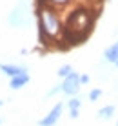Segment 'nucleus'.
I'll list each match as a JSON object with an SVG mask.
<instances>
[{"mask_svg": "<svg viewBox=\"0 0 118 126\" xmlns=\"http://www.w3.org/2000/svg\"><path fill=\"white\" fill-rule=\"evenodd\" d=\"M2 106H6V101H4V99H0V108Z\"/></svg>", "mask_w": 118, "mask_h": 126, "instance_id": "obj_17", "label": "nucleus"}, {"mask_svg": "<svg viewBox=\"0 0 118 126\" xmlns=\"http://www.w3.org/2000/svg\"><path fill=\"white\" fill-rule=\"evenodd\" d=\"M69 117H71L73 121L78 119V117H80V108H71V110H69Z\"/></svg>", "mask_w": 118, "mask_h": 126, "instance_id": "obj_15", "label": "nucleus"}, {"mask_svg": "<svg viewBox=\"0 0 118 126\" xmlns=\"http://www.w3.org/2000/svg\"><path fill=\"white\" fill-rule=\"evenodd\" d=\"M0 124H2V117H0Z\"/></svg>", "mask_w": 118, "mask_h": 126, "instance_id": "obj_19", "label": "nucleus"}, {"mask_svg": "<svg viewBox=\"0 0 118 126\" xmlns=\"http://www.w3.org/2000/svg\"><path fill=\"white\" fill-rule=\"evenodd\" d=\"M115 111H116V106L115 104H107V106H102L98 110V113H96V117L100 121H109L113 115H115Z\"/></svg>", "mask_w": 118, "mask_h": 126, "instance_id": "obj_9", "label": "nucleus"}, {"mask_svg": "<svg viewBox=\"0 0 118 126\" xmlns=\"http://www.w3.org/2000/svg\"><path fill=\"white\" fill-rule=\"evenodd\" d=\"M58 93H62V86L56 84V86H53V88L46 93V99H51V97H55V95H58Z\"/></svg>", "mask_w": 118, "mask_h": 126, "instance_id": "obj_14", "label": "nucleus"}, {"mask_svg": "<svg viewBox=\"0 0 118 126\" xmlns=\"http://www.w3.org/2000/svg\"><path fill=\"white\" fill-rule=\"evenodd\" d=\"M102 95H104L102 88H93V90H91V92H89V95H87V99H89L91 102H96L98 99L102 97Z\"/></svg>", "mask_w": 118, "mask_h": 126, "instance_id": "obj_12", "label": "nucleus"}, {"mask_svg": "<svg viewBox=\"0 0 118 126\" xmlns=\"http://www.w3.org/2000/svg\"><path fill=\"white\" fill-rule=\"evenodd\" d=\"M62 113H64V104H62V102H56L55 106L51 108V110L47 111V113L44 115L36 124H38V126H55V124L60 121Z\"/></svg>", "mask_w": 118, "mask_h": 126, "instance_id": "obj_5", "label": "nucleus"}, {"mask_svg": "<svg viewBox=\"0 0 118 126\" xmlns=\"http://www.w3.org/2000/svg\"><path fill=\"white\" fill-rule=\"evenodd\" d=\"M65 106H67V110H71V108H82V99L78 95H73V97H69Z\"/></svg>", "mask_w": 118, "mask_h": 126, "instance_id": "obj_11", "label": "nucleus"}, {"mask_svg": "<svg viewBox=\"0 0 118 126\" xmlns=\"http://www.w3.org/2000/svg\"><path fill=\"white\" fill-rule=\"evenodd\" d=\"M0 71L11 79V77L20 75V73H25V71H29V69H27V66H18V64H4V62H0Z\"/></svg>", "mask_w": 118, "mask_h": 126, "instance_id": "obj_7", "label": "nucleus"}, {"mask_svg": "<svg viewBox=\"0 0 118 126\" xmlns=\"http://www.w3.org/2000/svg\"><path fill=\"white\" fill-rule=\"evenodd\" d=\"M62 93L67 95V97H73V95H78L80 93V88H82V82H80V73L76 71H71L67 77L62 79Z\"/></svg>", "mask_w": 118, "mask_h": 126, "instance_id": "obj_4", "label": "nucleus"}, {"mask_svg": "<svg viewBox=\"0 0 118 126\" xmlns=\"http://www.w3.org/2000/svg\"><path fill=\"white\" fill-rule=\"evenodd\" d=\"M7 22L11 28H27L33 22V9L27 0H18L15 7L7 15Z\"/></svg>", "mask_w": 118, "mask_h": 126, "instance_id": "obj_3", "label": "nucleus"}, {"mask_svg": "<svg viewBox=\"0 0 118 126\" xmlns=\"http://www.w3.org/2000/svg\"><path fill=\"white\" fill-rule=\"evenodd\" d=\"M104 60L109 62V64H115L116 60H118V40L113 42L109 47L104 49Z\"/></svg>", "mask_w": 118, "mask_h": 126, "instance_id": "obj_8", "label": "nucleus"}, {"mask_svg": "<svg viewBox=\"0 0 118 126\" xmlns=\"http://www.w3.org/2000/svg\"><path fill=\"white\" fill-rule=\"evenodd\" d=\"M80 82H82V86H84V84H89V82H91V77L87 75V73H82V75H80Z\"/></svg>", "mask_w": 118, "mask_h": 126, "instance_id": "obj_16", "label": "nucleus"}, {"mask_svg": "<svg viewBox=\"0 0 118 126\" xmlns=\"http://www.w3.org/2000/svg\"><path fill=\"white\" fill-rule=\"evenodd\" d=\"M116 126H118V121H116Z\"/></svg>", "mask_w": 118, "mask_h": 126, "instance_id": "obj_20", "label": "nucleus"}, {"mask_svg": "<svg viewBox=\"0 0 118 126\" xmlns=\"http://www.w3.org/2000/svg\"><path fill=\"white\" fill-rule=\"evenodd\" d=\"M36 20L40 42L49 44V42H58L64 38V20L58 13V7L51 4H38Z\"/></svg>", "mask_w": 118, "mask_h": 126, "instance_id": "obj_1", "label": "nucleus"}, {"mask_svg": "<svg viewBox=\"0 0 118 126\" xmlns=\"http://www.w3.org/2000/svg\"><path fill=\"white\" fill-rule=\"evenodd\" d=\"M29 80H31L29 71L20 73V75H15V77H11V79H9V88L13 90V92H18V90H22L24 86L29 84Z\"/></svg>", "mask_w": 118, "mask_h": 126, "instance_id": "obj_6", "label": "nucleus"}, {"mask_svg": "<svg viewBox=\"0 0 118 126\" xmlns=\"http://www.w3.org/2000/svg\"><path fill=\"white\" fill-rule=\"evenodd\" d=\"M94 24V15L87 7H80L75 9L67 15L64 22V37H73V40H76V44H80L78 40H84L93 29Z\"/></svg>", "mask_w": 118, "mask_h": 126, "instance_id": "obj_2", "label": "nucleus"}, {"mask_svg": "<svg viewBox=\"0 0 118 126\" xmlns=\"http://www.w3.org/2000/svg\"><path fill=\"white\" fill-rule=\"evenodd\" d=\"M71 2H73V0H38V4H51V6L58 7V9H62V7H67Z\"/></svg>", "mask_w": 118, "mask_h": 126, "instance_id": "obj_10", "label": "nucleus"}, {"mask_svg": "<svg viewBox=\"0 0 118 126\" xmlns=\"http://www.w3.org/2000/svg\"><path fill=\"white\" fill-rule=\"evenodd\" d=\"M71 71H73V66H71V64H64V66H60V68H58L56 75H58L60 79H64V77H67Z\"/></svg>", "mask_w": 118, "mask_h": 126, "instance_id": "obj_13", "label": "nucleus"}, {"mask_svg": "<svg viewBox=\"0 0 118 126\" xmlns=\"http://www.w3.org/2000/svg\"><path fill=\"white\" fill-rule=\"evenodd\" d=\"M113 66H115V68H118V60H116V62H115V64H113Z\"/></svg>", "mask_w": 118, "mask_h": 126, "instance_id": "obj_18", "label": "nucleus"}]
</instances>
